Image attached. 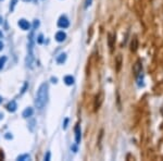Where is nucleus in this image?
Returning a JSON list of instances; mask_svg holds the SVG:
<instances>
[{
	"instance_id": "f257e3e1",
	"label": "nucleus",
	"mask_w": 163,
	"mask_h": 161,
	"mask_svg": "<svg viewBox=\"0 0 163 161\" xmlns=\"http://www.w3.org/2000/svg\"><path fill=\"white\" fill-rule=\"evenodd\" d=\"M47 101H48V84L42 83L37 91L35 105L38 109H42L46 106Z\"/></svg>"
},
{
	"instance_id": "f03ea898",
	"label": "nucleus",
	"mask_w": 163,
	"mask_h": 161,
	"mask_svg": "<svg viewBox=\"0 0 163 161\" xmlns=\"http://www.w3.org/2000/svg\"><path fill=\"white\" fill-rule=\"evenodd\" d=\"M69 25H70V21L64 15L60 17L59 21H58V26L61 27V29H66V27H69Z\"/></svg>"
},
{
	"instance_id": "7ed1b4c3",
	"label": "nucleus",
	"mask_w": 163,
	"mask_h": 161,
	"mask_svg": "<svg viewBox=\"0 0 163 161\" xmlns=\"http://www.w3.org/2000/svg\"><path fill=\"white\" fill-rule=\"evenodd\" d=\"M102 101H103V93L100 91V93L96 96V100H95V110L99 109V107L101 106Z\"/></svg>"
},
{
	"instance_id": "20e7f679",
	"label": "nucleus",
	"mask_w": 163,
	"mask_h": 161,
	"mask_svg": "<svg viewBox=\"0 0 163 161\" xmlns=\"http://www.w3.org/2000/svg\"><path fill=\"white\" fill-rule=\"evenodd\" d=\"M17 24H19V26H20L23 31H29V29H31V24H29V21L24 20V19H21V20L17 22Z\"/></svg>"
},
{
	"instance_id": "39448f33",
	"label": "nucleus",
	"mask_w": 163,
	"mask_h": 161,
	"mask_svg": "<svg viewBox=\"0 0 163 161\" xmlns=\"http://www.w3.org/2000/svg\"><path fill=\"white\" fill-rule=\"evenodd\" d=\"M138 48V38L137 36H134V37L132 38V41H130V50L135 52L136 50Z\"/></svg>"
},
{
	"instance_id": "423d86ee",
	"label": "nucleus",
	"mask_w": 163,
	"mask_h": 161,
	"mask_svg": "<svg viewBox=\"0 0 163 161\" xmlns=\"http://www.w3.org/2000/svg\"><path fill=\"white\" fill-rule=\"evenodd\" d=\"M141 69H143V66H141V62L140 61H137L136 63L134 64V73L135 75L137 76L141 73Z\"/></svg>"
},
{
	"instance_id": "0eeeda50",
	"label": "nucleus",
	"mask_w": 163,
	"mask_h": 161,
	"mask_svg": "<svg viewBox=\"0 0 163 161\" xmlns=\"http://www.w3.org/2000/svg\"><path fill=\"white\" fill-rule=\"evenodd\" d=\"M81 138H82L81 128H79V125H76V128H75V141H76V144L81 143Z\"/></svg>"
},
{
	"instance_id": "6e6552de",
	"label": "nucleus",
	"mask_w": 163,
	"mask_h": 161,
	"mask_svg": "<svg viewBox=\"0 0 163 161\" xmlns=\"http://www.w3.org/2000/svg\"><path fill=\"white\" fill-rule=\"evenodd\" d=\"M65 38H66V34L64 33V32H58L57 34H56V40L59 41V43H62V41L65 40Z\"/></svg>"
},
{
	"instance_id": "1a4fd4ad",
	"label": "nucleus",
	"mask_w": 163,
	"mask_h": 161,
	"mask_svg": "<svg viewBox=\"0 0 163 161\" xmlns=\"http://www.w3.org/2000/svg\"><path fill=\"white\" fill-rule=\"evenodd\" d=\"M33 113H34L33 108L29 107V108H26L24 111H23V113H22V116H23V118H25V119H27V118H29V116H33Z\"/></svg>"
},
{
	"instance_id": "9d476101",
	"label": "nucleus",
	"mask_w": 163,
	"mask_h": 161,
	"mask_svg": "<svg viewBox=\"0 0 163 161\" xmlns=\"http://www.w3.org/2000/svg\"><path fill=\"white\" fill-rule=\"evenodd\" d=\"M16 108H17V105H16V102L14 100L10 101V102L8 103V106H7V109H8V111H10V112H14L16 110Z\"/></svg>"
},
{
	"instance_id": "9b49d317",
	"label": "nucleus",
	"mask_w": 163,
	"mask_h": 161,
	"mask_svg": "<svg viewBox=\"0 0 163 161\" xmlns=\"http://www.w3.org/2000/svg\"><path fill=\"white\" fill-rule=\"evenodd\" d=\"M65 60H66V54H60L59 56L57 57V62L59 63V64H62L63 62H65Z\"/></svg>"
},
{
	"instance_id": "f8f14e48",
	"label": "nucleus",
	"mask_w": 163,
	"mask_h": 161,
	"mask_svg": "<svg viewBox=\"0 0 163 161\" xmlns=\"http://www.w3.org/2000/svg\"><path fill=\"white\" fill-rule=\"evenodd\" d=\"M64 83L66 85H73L74 84V77H72L71 75H68L64 77Z\"/></svg>"
},
{
	"instance_id": "ddd939ff",
	"label": "nucleus",
	"mask_w": 163,
	"mask_h": 161,
	"mask_svg": "<svg viewBox=\"0 0 163 161\" xmlns=\"http://www.w3.org/2000/svg\"><path fill=\"white\" fill-rule=\"evenodd\" d=\"M115 61H116V71H120L121 64H122V56L118 54V57H116V59H115Z\"/></svg>"
},
{
	"instance_id": "4468645a",
	"label": "nucleus",
	"mask_w": 163,
	"mask_h": 161,
	"mask_svg": "<svg viewBox=\"0 0 163 161\" xmlns=\"http://www.w3.org/2000/svg\"><path fill=\"white\" fill-rule=\"evenodd\" d=\"M31 159V156L29 155H21L17 157V160H21V161H26V160H29Z\"/></svg>"
},
{
	"instance_id": "2eb2a0df",
	"label": "nucleus",
	"mask_w": 163,
	"mask_h": 161,
	"mask_svg": "<svg viewBox=\"0 0 163 161\" xmlns=\"http://www.w3.org/2000/svg\"><path fill=\"white\" fill-rule=\"evenodd\" d=\"M6 61H7V57H1V58H0V70H2V68H3Z\"/></svg>"
},
{
	"instance_id": "dca6fc26",
	"label": "nucleus",
	"mask_w": 163,
	"mask_h": 161,
	"mask_svg": "<svg viewBox=\"0 0 163 161\" xmlns=\"http://www.w3.org/2000/svg\"><path fill=\"white\" fill-rule=\"evenodd\" d=\"M38 26H39V21L35 20V22H34V27L36 29V27H38Z\"/></svg>"
},
{
	"instance_id": "f3484780",
	"label": "nucleus",
	"mask_w": 163,
	"mask_h": 161,
	"mask_svg": "<svg viewBox=\"0 0 163 161\" xmlns=\"http://www.w3.org/2000/svg\"><path fill=\"white\" fill-rule=\"evenodd\" d=\"M42 35H39V36H38V43H39V44H41V43H42V41H44V39H42Z\"/></svg>"
},
{
	"instance_id": "a211bd4d",
	"label": "nucleus",
	"mask_w": 163,
	"mask_h": 161,
	"mask_svg": "<svg viewBox=\"0 0 163 161\" xmlns=\"http://www.w3.org/2000/svg\"><path fill=\"white\" fill-rule=\"evenodd\" d=\"M49 159H50V153H49V151H48V153H47V155H46V156H45V160L48 161Z\"/></svg>"
},
{
	"instance_id": "6ab92c4d",
	"label": "nucleus",
	"mask_w": 163,
	"mask_h": 161,
	"mask_svg": "<svg viewBox=\"0 0 163 161\" xmlns=\"http://www.w3.org/2000/svg\"><path fill=\"white\" fill-rule=\"evenodd\" d=\"M90 3H91V0H86V8H87L88 6H90Z\"/></svg>"
},
{
	"instance_id": "aec40b11",
	"label": "nucleus",
	"mask_w": 163,
	"mask_h": 161,
	"mask_svg": "<svg viewBox=\"0 0 163 161\" xmlns=\"http://www.w3.org/2000/svg\"><path fill=\"white\" fill-rule=\"evenodd\" d=\"M16 1H17V0H12V6H11V10H13V8H14V4H15Z\"/></svg>"
},
{
	"instance_id": "412c9836",
	"label": "nucleus",
	"mask_w": 163,
	"mask_h": 161,
	"mask_svg": "<svg viewBox=\"0 0 163 161\" xmlns=\"http://www.w3.org/2000/svg\"><path fill=\"white\" fill-rule=\"evenodd\" d=\"M68 121H69V120H68V119H65V121H64V125H63V128H66V126H68V125H66V124H68Z\"/></svg>"
},
{
	"instance_id": "4be33fe9",
	"label": "nucleus",
	"mask_w": 163,
	"mask_h": 161,
	"mask_svg": "<svg viewBox=\"0 0 163 161\" xmlns=\"http://www.w3.org/2000/svg\"><path fill=\"white\" fill-rule=\"evenodd\" d=\"M3 49V44H2V41H0V50Z\"/></svg>"
},
{
	"instance_id": "5701e85b",
	"label": "nucleus",
	"mask_w": 163,
	"mask_h": 161,
	"mask_svg": "<svg viewBox=\"0 0 163 161\" xmlns=\"http://www.w3.org/2000/svg\"><path fill=\"white\" fill-rule=\"evenodd\" d=\"M51 81H52V83H57L58 79H56V77H52V79H51Z\"/></svg>"
},
{
	"instance_id": "b1692460",
	"label": "nucleus",
	"mask_w": 163,
	"mask_h": 161,
	"mask_svg": "<svg viewBox=\"0 0 163 161\" xmlns=\"http://www.w3.org/2000/svg\"><path fill=\"white\" fill-rule=\"evenodd\" d=\"M2 37H3V35H2V33L0 32V38H2Z\"/></svg>"
},
{
	"instance_id": "393cba45",
	"label": "nucleus",
	"mask_w": 163,
	"mask_h": 161,
	"mask_svg": "<svg viewBox=\"0 0 163 161\" xmlns=\"http://www.w3.org/2000/svg\"><path fill=\"white\" fill-rule=\"evenodd\" d=\"M2 21H3V20H2V17H0V24H1V23H2Z\"/></svg>"
},
{
	"instance_id": "a878e982",
	"label": "nucleus",
	"mask_w": 163,
	"mask_h": 161,
	"mask_svg": "<svg viewBox=\"0 0 163 161\" xmlns=\"http://www.w3.org/2000/svg\"><path fill=\"white\" fill-rule=\"evenodd\" d=\"M1 101H2V98H1V97H0V102H1Z\"/></svg>"
},
{
	"instance_id": "bb28decb",
	"label": "nucleus",
	"mask_w": 163,
	"mask_h": 161,
	"mask_svg": "<svg viewBox=\"0 0 163 161\" xmlns=\"http://www.w3.org/2000/svg\"><path fill=\"white\" fill-rule=\"evenodd\" d=\"M24 1H32V0H24Z\"/></svg>"
}]
</instances>
